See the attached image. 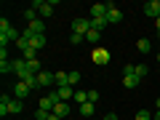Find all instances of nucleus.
I'll return each mask as SVG.
<instances>
[{
    "instance_id": "obj_1",
    "label": "nucleus",
    "mask_w": 160,
    "mask_h": 120,
    "mask_svg": "<svg viewBox=\"0 0 160 120\" xmlns=\"http://www.w3.org/2000/svg\"><path fill=\"white\" fill-rule=\"evenodd\" d=\"M22 38V35H16V29L11 27V22L8 19H0V48H8V43H16V40Z\"/></svg>"
},
{
    "instance_id": "obj_2",
    "label": "nucleus",
    "mask_w": 160,
    "mask_h": 120,
    "mask_svg": "<svg viewBox=\"0 0 160 120\" xmlns=\"http://www.w3.org/2000/svg\"><path fill=\"white\" fill-rule=\"evenodd\" d=\"M109 59H112V53H109L107 48H93V51H91V62H93V64H99V67L109 64Z\"/></svg>"
},
{
    "instance_id": "obj_3",
    "label": "nucleus",
    "mask_w": 160,
    "mask_h": 120,
    "mask_svg": "<svg viewBox=\"0 0 160 120\" xmlns=\"http://www.w3.org/2000/svg\"><path fill=\"white\" fill-rule=\"evenodd\" d=\"M32 8L38 11V16L43 19V22H46V19L53 13V3H43V0H35V3H32Z\"/></svg>"
},
{
    "instance_id": "obj_4",
    "label": "nucleus",
    "mask_w": 160,
    "mask_h": 120,
    "mask_svg": "<svg viewBox=\"0 0 160 120\" xmlns=\"http://www.w3.org/2000/svg\"><path fill=\"white\" fill-rule=\"evenodd\" d=\"M72 32H75V35H83V38H86V35L91 32V19H83V16L75 19V22H72Z\"/></svg>"
},
{
    "instance_id": "obj_5",
    "label": "nucleus",
    "mask_w": 160,
    "mask_h": 120,
    "mask_svg": "<svg viewBox=\"0 0 160 120\" xmlns=\"http://www.w3.org/2000/svg\"><path fill=\"white\" fill-rule=\"evenodd\" d=\"M22 35H46V22H43V19H35V22H29L27 29H24Z\"/></svg>"
},
{
    "instance_id": "obj_6",
    "label": "nucleus",
    "mask_w": 160,
    "mask_h": 120,
    "mask_svg": "<svg viewBox=\"0 0 160 120\" xmlns=\"http://www.w3.org/2000/svg\"><path fill=\"white\" fill-rule=\"evenodd\" d=\"M13 75H16L19 80H27L29 75V69H27V62H24V59H13Z\"/></svg>"
},
{
    "instance_id": "obj_7",
    "label": "nucleus",
    "mask_w": 160,
    "mask_h": 120,
    "mask_svg": "<svg viewBox=\"0 0 160 120\" xmlns=\"http://www.w3.org/2000/svg\"><path fill=\"white\" fill-rule=\"evenodd\" d=\"M109 6V11H107V24H120L123 22V11H120L115 3H107Z\"/></svg>"
},
{
    "instance_id": "obj_8",
    "label": "nucleus",
    "mask_w": 160,
    "mask_h": 120,
    "mask_svg": "<svg viewBox=\"0 0 160 120\" xmlns=\"http://www.w3.org/2000/svg\"><path fill=\"white\" fill-rule=\"evenodd\" d=\"M56 93H48V96H40V102H38V107L40 109H46V112H53V107H56Z\"/></svg>"
},
{
    "instance_id": "obj_9",
    "label": "nucleus",
    "mask_w": 160,
    "mask_h": 120,
    "mask_svg": "<svg viewBox=\"0 0 160 120\" xmlns=\"http://www.w3.org/2000/svg\"><path fill=\"white\" fill-rule=\"evenodd\" d=\"M53 93H56L59 102H72V99H75V88L72 86H62V88H56Z\"/></svg>"
},
{
    "instance_id": "obj_10",
    "label": "nucleus",
    "mask_w": 160,
    "mask_h": 120,
    "mask_svg": "<svg viewBox=\"0 0 160 120\" xmlns=\"http://www.w3.org/2000/svg\"><path fill=\"white\" fill-rule=\"evenodd\" d=\"M24 38H29V48L32 51H43L46 48V35H24Z\"/></svg>"
},
{
    "instance_id": "obj_11",
    "label": "nucleus",
    "mask_w": 160,
    "mask_h": 120,
    "mask_svg": "<svg viewBox=\"0 0 160 120\" xmlns=\"http://www.w3.org/2000/svg\"><path fill=\"white\" fill-rule=\"evenodd\" d=\"M29 91H32V88H29L24 80H16V86H13V96H16V99H22V102H24V99L29 96Z\"/></svg>"
},
{
    "instance_id": "obj_12",
    "label": "nucleus",
    "mask_w": 160,
    "mask_h": 120,
    "mask_svg": "<svg viewBox=\"0 0 160 120\" xmlns=\"http://www.w3.org/2000/svg\"><path fill=\"white\" fill-rule=\"evenodd\" d=\"M144 13H147L149 19H160V0H149V3H144Z\"/></svg>"
},
{
    "instance_id": "obj_13",
    "label": "nucleus",
    "mask_w": 160,
    "mask_h": 120,
    "mask_svg": "<svg viewBox=\"0 0 160 120\" xmlns=\"http://www.w3.org/2000/svg\"><path fill=\"white\" fill-rule=\"evenodd\" d=\"M24 112V102L16 96H11V102H8V115H22Z\"/></svg>"
},
{
    "instance_id": "obj_14",
    "label": "nucleus",
    "mask_w": 160,
    "mask_h": 120,
    "mask_svg": "<svg viewBox=\"0 0 160 120\" xmlns=\"http://www.w3.org/2000/svg\"><path fill=\"white\" fill-rule=\"evenodd\" d=\"M78 112L83 115V118H91V115H96V104H93V102H86V104H80V107H78Z\"/></svg>"
},
{
    "instance_id": "obj_15",
    "label": "nucleus",
    "mask_w": 160,
    "mask_h": 120,
    "mask_svg": "<svg viewBox=\"0 0 160 120\" xmlns=\"http://www.w3.org/2000/svg\"><path fill=\"white\" fill-rule=\"evenodd\" d=\"M136 51L139 53H149V51H152V40H149V38H139L136 40Z\"/></svg>"
},
{
    "instance_id": "obj_16",
    "label": "nucleus",
    "mask_w": 160,
    "mask_h": 120,
    "mask_svg": "<svg viewBox=\"0 0 160 120\" xmlns=\"http://www.w3.org/2000/svg\"><path fill=\"white\" fill-rule=\"evenodd\" d=\"M53 115H59V118H67L69 115V102H56V107H53Z\"/></svg>"
},
{
    "instance_id": "obj_17",
    "label": "nucleus",
    "mask_w": 160,
    "mask_h": 120,
    "mask_svg": "<svg viewBox=\"0 0 160 120\" xmlns=\"http://www.w3.org/2000/svg\"><path fill=\"white\" fill-rule=\"evenodd\" d=\"M24 62H27V69H29L32 75H40V72H43V67H40L38 56H35V59H24Z\"/></svg>"
},
{
    "instance_id": "obj_18",
    "label": "nucleus",
    "mask_w": 160,
    "mask_h": 120,
    "mask_svg": "<svg viewBox=\"0 0 160 120\" xmlns=\"http://www.w3.org/2000/svg\"><path fill=\"white\" fill-rule=\"evenodd\" d=\"M139 83H142V78H136V75H123V86L126 88H136Z\"/></svg>"
},
{
    "instance_id": "obj_19",
    "label": "nucleus",
    "mask_w": 160,
    "mask_h": 120,
    "mask_svg": "<svg viewBox=\"0 0 160 120\" xmlns=\"http://www.w3.org/2000/svg\"><path fill=\"white\" fill-rule=\"evenodd\" d=\"M69 86V72H56V88Z\"/></svg>"
},
{
    "instance_id": "obj_20",
    "label": "nucleus",
    "mask_w": 160,
    "mask_h": 120,
    "mask_svg": "<svg viewBox=\"0 0 160 120\" xmlns=\"http://www.w3.org/2000/svg\"><path fill=\"white\" fill-rule=\"evenodd\" d=\"M133 75H136V78H147L149 67H147V64H136V67H133Z\"/></svg>"
},
{
    "instance_id": "obj_21",
    "label": "nucleus",
    "mask_w": 160,
    "mask_h": 120,
    "mask_svg": "<svg viewBox=\"0 0 160 120\" xmlns=\"http://www.w3.org/2000/svg\"><path fill=\"white\" fill-rule=\"evenodd\" d=\"M72 102L78 104V107H80V104H86V102H88V91H75V99H72Z\"/></svg>"
},
{
    "instance_id": "obj_22",
    "label": "nucleus",
    "mask_w": 160,
    "mask_h": 120,
    "mask_svg": "<svg viewBox=\"0 0 160 120\" xmlns=\"http://www.w3.org/2000/svg\"><path fill=\"white\" fill-rule=\"evenodd\" d=\"M99 38H102V32H96V29H91V32L86 35V40L91 43V46H96V43H99Z\"/></svg>"
},
{
    "instance_id": "obj_23",
    "label": "nucleus",
    "mask_w": 160,
    "mask_h": 120,
    "mask_svg": "<svg viewBox=\"0 0 160 120\" xmlns=\"http://www.w3.org/2000/svg\"><path fill=\"white\" fill-rule=\"evenodd\" d=\"M133 120H152V112H149V109H139V112L133 115Z\"/></svg>"
},
{
    "instance_id": "obj_24",
    "label": "nucleus",
    "mask_w": 160,
    "mask_h": 120,
    "mask_svg": "<svg viewBox=\"0 0 160 120\" xmlns=\"http://www.w3.org/2000/svg\"><path fill=\"white\" fill-rule=\"evenodd\" d=\"M0 72H3V75L13 72V62H11V59H8V62H0Z\"/></svg>"
},
{
    "instance_id": "obj_25",
    "label": "nucleus",
    "mask_w": 160,
    "mask_h": 120,
    "mask_svg": "<svg viewBox=\"0 0 160 120\" xmlns=\"http://www.w3.org/2000/svg\"><path fill=\"white\" fill-rule=\"evenodd\" d=\"M24 19H27V24H29V22H35V19H40V16H38L35 8H27V11H24Z\"/></svg>"
},
{
    "instance_id": "obj_26",
    "label": "nucleus",
    "mask_w": 160,
    "mask_h": 120,
    "mask_svg": "<svg viewBox=\"0 0 160 120\" xmlns=\"http://www.w3.org/2000/svg\"><path fill=\"white\" fill-rule=\"evenodd\" d=\"M48 115H51V112H46V109H40V107H38L32 118H35V120H48Z\"/></svg>"
},
{
    "instance_id": "obj_27",
    "label": "nucleus",
    "mask_w": 160,
    "mask_h": 120,
    "mask_svg": "<svg viewBox=\"0 0 160 120\" xmlns=\"http://www.w3.org/2000/svg\"><path fill=\"white\" fill-rule=\"evenodd\" d=\"M78 83H80V72H69V86H78Z\"/></svg>"
},
{
    "instance_id": "obj_28",
    "label": "nucleus",
    "mask_w": 160,
    "mask_h": 120,
    "mask_svg": "<svg viewBox=\"0 0 160 120\" xmlns=\"http://www.w3.org/2000/svg\"><path fill=\"white\" fill-rule=\"evenodd\" d=\"M69 40H72V46H78V43H83V40H86V38H83V35H69Z\"/></svg>"
},
{
    "instance_id": "obj_29",
    "label": "nucleus",
    "mask_w": 160,
    "mask_h": 120,
    "mask_svg": "<svg viewBox=\"0 0 160 120\" xmlns=\"http://www.w3.org/2000/svg\"><path fill=\"white\" fill-rule=\"evenodd\" d=\"M88 102L96 104V102H99V91H88Z\"/></svg>"
},
{
    "instance_id": "obj_30",
    "label": "nucleus",
    "mask_w": 160,
    "mask_h": 120,
    "mask_svg": "<svg viewBox=\"0 0 160 120\" xmlns=\"http://www.w3.org/2000/svg\"><path fill=\"white\" fill-rule=\"evenodd\" d=\"M102 120H118V115H115V112H109V115H104Z\"/></svg>"
},
{
    "instance_id": "obj_31",
    "label": "nucleus",
    "mask_w": 160,
    "mask_h": 120,
    "mask_svg": "<svg viewBox=\"0 0 160 120\" xmlns=\"http://www.w3.org/2000/svg\"><path fill=\"white\" fill-rule=\"evenodd\" d=\"M48 120H62V118H59V115H53V112H51V115H48Z\"/></svg>"
},
{
    "instance_id": "obj_32",
    "label": "nucleus",
    "mask_w": 160,
    "mask_h": 120,
    "mask_svg": "<svg viewBox=\"0 0 160 120\" xmlns=\"http://www.w3.org/2000/svg\"><path fill=\"white\" fill-rule=\"evenodd\" d=\"M152 120H160V109H158V112H155V115H152Z\"/></svg>"
},
{
    "instance_id": "obj_33",
    "label": "nucleus",
    "mask_w": 160,
    "mask_h": 120,
    "mask_svg": "<svg viewBox=\"0 0 160 120\" xmlns=\"http://www.w3.org/2000/svg\"><path fill=\"white\" fill-rule=\"evenodd\" d=\"M155 109H160V99H155Z\"/></svg>"
},
{
    "instance_id": "obj_34",
    "label": "nucleus",
    "mask_w": 160,
    "mask_h": 120,
    "mask_svg": "<svg viewBox=\"0 0 160 120\" xmlns=\"http://www.w3.org/2000/svg\"><path fill=\"white\" fill-rule=\"evenodd\" d=\"M131 120H133V118H131Z\"/></svg>"
}]
</instances>
